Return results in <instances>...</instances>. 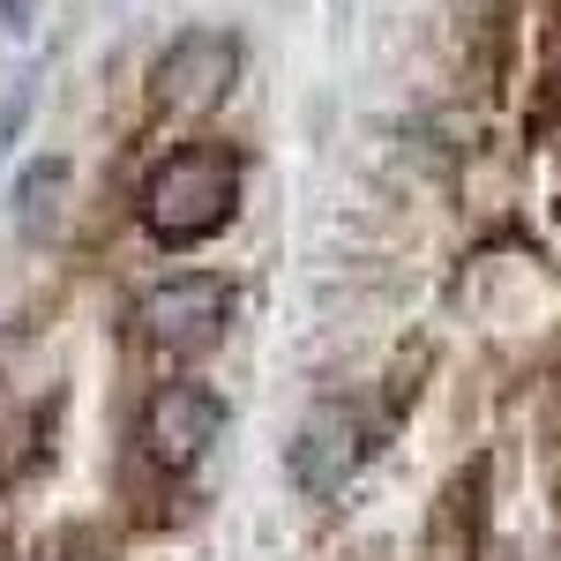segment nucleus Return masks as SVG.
I'll return each mask as SVG.
<instances>
[{
	"mask_svg": "<svg viewBox=\"0 0 561 561\" xmlns=\"http://www.w3.org/2000/svg\"><path fill=\"white\" fill-rule=\"evenodd\" d=\"M232 210H240V158L225 142H187V150H173L150 173V187H142V225L165 248H195V240L225 232Z\"/></svg>",
	"mask_w": 561,
	"mask_h": 561,
	"instance_id": "1",
	"label": "nucleus"
},
{
	"mask_svg": "<svg viewBox=\"0 0 561 561\" xmlns=\"http://www.w3.org/2000/svg\"><path fill=\"white\" fill-rule=\"evenodd\" d=\"M135 314H142L150 345H165V352H210L217 337L232 330V285H225V277H203V270H187V277L150 285Z\"/></svg>",
	"mask_w": 561,
	"mask_h": 561,
	"instance_id": "2",
	"label": "nucleus"
},
{
	"mask_svg": "<svg viewBox=\"0 0 561 561\" xmlns=\"http://www.w3.org/2000/svg\"><path fill=\"white\" fill-rule=\"evenodd\" d=\"M232 83H240V38L232 31H180L150 76L165 113H210V105H225Z\"/></svg>",
	"mask_w": 561,
	"mask_h": 561,
	"instance_id": "3",
	"label": "nucleus"
},
{
	"mask_svg": "<svg viewBox=\"0 0 561 561\" xmlns=\"http://www.w3.org/2000/svg\"><path fill=\"white\" fill-rule=\"evenodd\" d=\"M217 434H225V397L210 382H165L142 412V442L165 472H195Z\"/></svg>",
	"mask_w": 561,
	"mask_h": 561,
	"instance_id": "4",
	"label": "nucleus"
},
{
	"mask_svg": "<svg viewBox=\"0 0 561 561\" xmlns=\"http://www.w3.org/2000/svg\"><path fill=\"white\" fill-rule=\"evenodd\" d=\"M359 457H367L359 412H352V404H314L300 442H293V479L322 502V494H345V479L359 472Z\"/></svg>",
	"mask_w": 561,
	"mask_h": 561,
	"instance_id": "5",
	"label": "nucleus"
}]
</instances>
